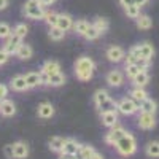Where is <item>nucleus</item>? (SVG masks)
<instances>
[{
	"instance_id": "obj_1",
	"label": "nucleus",
	"mask_w": 159,
	"mask_h": 159,
	"mask_svg": "<svg viewBox=\"0 0 159 159\" xmlns=\"http://www.w3.org/2000/svg\"><path fill=\"white\" fill-rule=\"evenodd\" d=\"M92 70H94V62L89 57H80L75 64L76 78L81 80V81H88L92 78Z\"/></svg>"
},
{
	"instance_id": "obj_2",
	"label": "nucleus",
	"mask_w": 159,
	"mask_h": 159,
	"mask_svg": "<svg viewBox=\"0 0 159 159\" xmlns=\"http://www.w3.org/2000/svg\"><path fill=\"white\" fill-rule=\"evenodd\" d=\"M115 147H116V150L121 153L123 156H130V154L135 153L137 143H135V139L132 137L129 132H126V134L115 143Z\"/></svg>"
},
{
	"instance_id": "obj_3",
	"label": "nucleus",
	"mask_w": 159,
	"mask_h": 159,
	"mask_svg": "<svg viewBox=\"0 0 159 159\" xmlns=\"http://www.w3.org/2000/svg\"><path fill=\"white\" fill-rule=\"evenodd\" d=\"M43 8L45 7L40 5L38 0H27V2L24 3L22 13L27 18H30V19H43V16H45V10Z\"/></svg>"
},
{
	"instance_id": "obj_4",
	"label": "nucleus",
	"mask_w": 159,
	"mask_h": 159,
	"mask_svg": "<svg viewBox=\"0 0 159 159\" xmlns=\"http://www.w3.org/2000/svg\"><path fill=\"white\" fill-rule=\"evenodd\" d=\"M129 52H132V54H134L137 59H139V57H143V59H151L154 49H153V46H151L150 43H142V45H139V46H134Z\"/></svg>"
},
{
	"instance_id": "obj_5",
	"label": "nucleus",
	"mask_w": 159,
	"mask_h": 159,
	"mask_svg": "<svg viewBox=\"0 0 159 159\" xmlns=\"http://www.w3.org/2000/svg\"><path fill=\"white\" fill-rule=\"evenodd\" d=\"M116 108L121 111L123 115H134L139 110V103L134 99H123L116 105Z\"/></svg>"
},
{
	"instance_id": "obj_6",
	"label": "nucleus",
	"mask_w": 159,
	"mask_h": 159,
	"mask_svg": "<svg viewBox=\"0 0 159 159\" xmlns=\"http://www.w3.org/2000/svg\"><path fill=\"white\" fill-rule=\"evenodd\" d=\"M21 37L19 35H16L15 32H13L8 38H7V43H5V46H3V49L8 52V54H16V51H18V48H19V45H21Z\"/></svg>"
},
{
	"instance_id": "obj_7",
	"label": "nucleus",
	"mask_w": 159,
	"mask_h": 159,
	"mask_svg": "<svg viewBox=\"0 0 159 159\" xmlns=\"http://www.w3.org/2000/svg\"><path fill=\"white\" fill-rule=\"evenodd\" d=\"M126 134V130L123 127H119V126H113V129L107 134V137H105V142L110 143V145H115L119 139H121L123 135Z\"/></svg>"
},
{
	"instance_id": "obj_8",
	"label": "nucleus",
	"mask_w": 159,
	"mask_h": 159,
	"mask_svg": "<svg viewBox=\"0 0 159 159\" xmlns=\"http://www.w3.org/2000/svg\"><path fill=\"white\" fill-rule=\"evenodd\" d=\"M156 124V119H154V113H142L139 116V126L142 129H151Z\"/></svg>"
},
{
	"instance_id": "obj_9",
	"label": "nucleus",
	"mask_w": 159,
	"mask_h": 159,
	"mask_svg": "<svg viewBox=\"0 0 159 159\" xmlns=\"http://www.w3.org/2000/svg\"><path fill=\"white\" fill-rule=\"evenodd\" d=\"M13 153H15V157H16V159H24V157H27V154H29V147H27V143H24V142H16V143H13Z\"/></svg>"
},
{
	"instance_id": "obj_10",
	"label": "nucleus",
	"mask_w": 159,
	"mask_h": 159,
	"mask_svg": "<svg viewBox=\"0 0 159 159\" xmlns=\"http://www.w3.org/2000/svg\"><path fill=\"white\" fill-rule=\"evenodd\" d=\"M107 57L111 62H119V61L124 59V51L119 46H111V48L107 49Z\"/></svg>"
},
{
	"instance_id": "obj_11",
	"label": "nucleus",
	"mask_w": 159,
	"mask_h": 159,
	"mask_svg": "<svg viewBox=\"0 0 159 159\" xmlns=\"http://www.w3.org/2000/svg\"><path fill=\"white\" fill-rule=\"evenodd\" d=\"M107 81H108V84H110V86L116 88V86H121V84H123L124 76H123V73H121V72L113 70V72H110V73L107 75Z\"/></svg>"
},
{
	"instance_id": "obj_12",
	"label": "nucleus",
	"mask_w": 159,
	"mask_h": 159,
	"mask_svg": "<svg viewBox=\"0 0 159 159\" xmlns=\"http://www.w3.org/2000/svg\"><path fill=\"white\" fill-rule=\"evenodd\" d=\"M0 113H2L3 116H13L16 113V107L15 103H13L11 100H2L0 102Z\"/></svg>"
},
{
	"instance_id": "obj_13",
	"label": "nucleus",
	"mask_w": 159,
	"mask_h": 159,
	"mask_svg": "<svg viewBox=\"0 0 159 159\" xmlns=\"http://www.w3.org/2000/svg\"><path fill=\"white\" fill-rule=\"evenodd\" d=\"M57 27L59 29H62V30H65L67 32L70 27H73V21H72V18L69 16V15H59L57 16Z\"/></svg>"
},
{
	"instance_id": "obj_14",
	"label": "nucleus",
	"mask_w": 159,
	"mask_h": 159,
	"mask_svg": "<svg viewBox=\"0 0 159 159\" xmlns=\"http://www.w3.org/2000/svg\"><path fill=\"white\" fill-rule=\"evenodd\" d=\"M102 121H103V124L107 126V127L116 126V123H118L116 111H105V113H102Z\"/></svg>"
},
{
	"instance_id": "obj_15",
	"label": "nucleus",
	"mask_w": 159,
	"mask_h": 159,
	"mask_svg": "<svg viewBox=\"0 0 159 159\" xmlns=\"http://www.w3.org/2000/svg\"><path fill=\"white\" fill-rule=\"evenodd\" d=\"M80 145L78 142H75V140H65V143H64V148H62V151L61 153H70V154H76L78 151H80Z\"/></svg>"
},
{
	"instance_id": "obj_16",
	"label": "nucleus",
	"mask_w": 159,
	"mask_h": 159,
	"mask_svg": "<svg viewBox=\"0 0 159 159\" xmlns=\"http://www.w3.org/2000/svg\"><path fill=\"white\" fill-rule=\"evenodd\" d=\"M139 108H140V111H142V113H154V111H156V102L147 97L145 100H142V102H140Z\"/></svg>"
},
{
	"instance_id": "obj_17",
	"label": "nucleus",
	"mask_w": 159,
	"mask_h": 159,
	"mask_svg": "<svg viewBox=\"0 0 159 159\" xmlns=\"http://www.w3.org/2000/svg\"><path fill=\"white\" fill-rule=\"evenodd\" d=\"M42 72H45L46 75L57 73V72H61V65H59L56 61H48V62H45V64H43Z\"/></svg>"
},
{
	"instance_id": "obj_18",
	"label": "nucleus",
	"mask_w": 159,
	"mask_h": 159,
	"mask_svg": "<svg viewBox=\"0 0 159 159\" xmlns=\"http://www.w3.org/2000/svg\"><path fill=\"white\" fill-rule=\"evenodd\" d=\"M148 80H150L148 73L145 72V70H142V72H139L134 78H132V81H134V84H135L137 88H143L145 84L148 83Z\"/></svg>"
},
{
	"instance_id": "obj_19",
	"label": "nucleus",
	"mask_w": 159,
	"mask_h": 159,
	"mask_svg": "<svg viewBox=\"0 0 159 159\" xmlns=\"http://www.w3.org/2000/svg\"><path fill=\"white\" fill-rule=\"evenodd\" d=\"M32 48L29 46V45H19V48H18V51H16V54H18V57L19 59H22V61H25V59H30L32 57Z\"/></svg>"
},
{
	"instance_id": "obj_20",
	"label": "nucleus",
	"mask_w": 159,
	"mask_h": 159,
	"mask_svg": "<svg viewBox=\"0 0 159 159\" xmlns=\"http://www.w3.org/2000/svg\"><path fill=\"white\" fill-rule=\"evenodd\" d=\"M11 88L15 89V91H25V89H29L27 83H25V78L24 76H15L13 78V81H11Z\"/></svg>"
},
{
	"instance_id": "obj_21",
	"label": "nucleus",
	"mask_w": 159,
	"mask_h": 159,
	"mask_svg": "<svg viewBox=\"0 0 159 159\" xmlns=\"http://www.w3.org/2000/svg\"><path fill=\"white\" fill-rule=\"evenodd\" d=\"M24 78H25V83H27L29 88H35V86H38V84H42L40 73H37V72H30V73L25 75Z\"/></svg>"
},
{
	"instance_id": "obj_22",
	"label": "nucleus",
	"mask_w": 159,
	"mask_h": 159,
	"mask_svg": "<svg viewBox=\"0 0 159 159\" xmlns=\"http://www.w3.org/2000/svg\"><path fill=\"white\" fill-rule=\"evenodd\" d=\"M54 115V107H52L51 103H42L38 107V116L42 118H51Z\"/></svg>"
},
{
	"instance_id": "obj_23",
	"label": "nucleus",
	"mask_w": 159,
	"mask_h": 159,
	"mask_svg": "<svg viewBox=\"0 0 159 159\" xmlns=\"http://www.w3.org/2000/svg\"><path fill=\"white\" fill-rule=\"evenodd\" d=\"M151 25H153V22H151V18H150V16L140 15V16L137 18V27H139V29L148 30V29H151Z\"/></svg>"
},
{
	"instance_id": "obj_24",
	"label": "nucleus",
	"mask_w": 159,
	"mask_h": 159,
	"mask_svg": "<svg viewBox=\"0 0 159 159\" xmlns=\"http://www.w3.org/2000/svg\"><path fill=\"white\" fill-rule=\"evenodd\" d=\"M64 83H65V76L61 72L48 75V84H51V86H62Z\"/></svg>"
},
{
	"instance_id": "obj_25",
	"label": "nucleus",
	"mask_w": 159,
	"mask_h": 159,
	"mask_svg": "<svg viewBox=\"0 0 159 159\" xmlns=\"http://www.w3.org/2000/svg\"><path fill=\"white\" fill-rule=\"evenodd\" d=\"M64 143H65V140H64L62 137H51V140H49V148H51L52 151H62Z\"/></svg>"
},
{
	"instance_id": "obj_26",
	"label": "nucleus",
	"mask_w": 159,
	"mask_h": 159,
	"mask_svg": "<svg viewBox=\"0 0 159 159\" xmlns=\"http://www.w3.org/2000/svg\"><path fill=\"white\" fill-rule=\"evenodd\" d=\"M97 107H99V110H100L102 113H105V111H115V110H116V103L108 97L107 100H103L102 103H99Z\"/></svg>"
},
{
	"instance_id": "obj_27",
	"label": "nucleus",
	"mask_w": 159,
	"mask_h": 159,
	"mask_svg": "<svg viewBox=\"0 0 159 159\" xmlns=\"http://www.w3.org/2000/svg\"><path fill=\"white\" fill-rule=\"evenodd\" d=\"M64 35H65V30L59 29L57 25H52V27L49 29V38L54 40V42H59V40H62Z\"/></svg>"
},
{
	"instance_id": "obj_28",
	"label": "nucleus",
	"mask_w": 159,
	"mask_h": 159,
	"mask_svg": "<svg viewBox=\"0 0 159 159\" xmlns=\"http://www.w3.org/2000/svg\"><path fill=\"white\" fill-rule=\"evenodd\" d=\"M92 25H94V27L97 29L99 34H103V32H107V30H108V21L105 19V18H97Z\"/></svg>"
},
{
	"instance_id": "obj_29",
	"label": "nucleus",
	"mask_w": 159,
	"mask_h": 159,
	"mask_svg": "<svg viewBox=\"0 0 159 159\" xmlns=\"http://www.w3.org/2000/svg\"><path fill=\"white\" fill-rule=\"evenodd\" d=\"M89 22L88 21H84V19H80V21H76L75 24H73V29H75V32L76 34H80V35H84V32L88 30V27H89Z\"/></svg>"
},
{
	"instance_id": "obj_30",
	"label": "nucleus",
	"mask_w": 159,
	"mask_h": 159,
	"mask_svg": "<svg viewBox=\"0 0 159 159\" xmlns=\"http://www.w3.org/2000/svg\"><path fill=\"white\" fill-rule=\"evenodd\" d=\"M147 154L150 157H159V142H150L147 145Z\"/></svg>"
},
{
	"instance_id": "obj_31",
	"label": "nucleus",
	"mask_w": 159,
	"mask_h": 159,
	"mask_svg": "<svg viewBox=\"0 0 159 159\" xmlns=\"http://www.w3.org/2000/svg\"><path fill=\"white\" fill-rule=\"evenodd\" d=\"M96 151H94V148L92 147H89V145H81V147H80V151L76 153V154H80L81 157H84V159H88L89 156H92Z\"/></svg>"
},
{
	"instance_id": "obj_32",
	"label": "nucleus",
	"mask_w": 159,
	"mask_h": 159,
	"mask_svg": "<svg viewBox=\"0 0 159 159\" xmlns=\"http://www.w3.org/2000/svg\"><path fill=\"white\" fill-rule=\"evenodd\" d=\"M130 96H132V99H134V100H137V102H142V100H145V99H147V92L143 91V88H135L134 91L130 92Z\"/></svg>"
},
{
	"instance_id": "obj_33",
	"label": "nucleus",
	"mask_w": 159,
	"mask_h": 159,
	"mask_svg": "<svg viewBox=\"0 0 159 159\" xmlns=\"http://www.w3.org/2000/svg\"><path fill=\"white\" fill-rule=\"evenodd\" d=\"M57 13H54V11H48V13H45V16H43V19L46 21V24H49V27H52V25H56L57 24Z\"/></svg>"
},
{
	"instance_id": "obj_34",
	"label": "nucleus",
	"mask_w": 159,
	"mask_h": 159,
	"mask_svg": "<svg viewBox=\"0 0 159 159\" xmlns=\"http://www.w3.org/2000/svg\"><path fill=\"white\" fill-rule=\"evenodd\" d=\"M124 10H126V15L129 18H132V19H137L140 16V7L139 5H130V7H127Z\"/></svg>"
},
{
	"instance_id": "obj_35",
	"label": "nucleus",
	"mask_w": 159,
	"mask_h": 159,
	"mask_svg": "<svg viewBox=\"0 0 159 159\" xmlns=\"http://www.w3.org/2000/svg\"><path fill=\"white\" fill-rule=\"evenodd\" d=\"M99 35H100V34L97 32V29L91 24L89 27H88V30L84 32V35H83V37H84V38H88V40H96V38H99Z\"/></svg>"
},
{
	"instance_id": "obj_36",
	"label": "nucleus",
	"mask_w": 159,
	"mask_h": 159,
	"mask_svg": "<svg viewBox=\"0 0 159 159\" xmlns=\"http://www.w3.org/2000/svg\"><path fill=\"white\" fill-rule=\"evenodd\" d=\"M11 34H13V32H11L10 25L5 24V22H0V38H8Z\"/></svg>"
},
{
	"instance_id": "obj_37",
	"label": "nucleus",
	"mask_w": 159,
	"mask_h": 159,
	"mask_svg": "<svg viewBox=\"0 0 159 159\" xmlns=\"http://www.w3.org/2000/svg\"><path fill=\"white\" fill-rule=\"evenodd\" d=\"M139 72H142L139 67H137V65L135 64H130V65H126V73H127V76L132 80V78H134Z\"/></svg>"
},
{
	"instance_id": "obj_38",
	"label": "nucleus",
	"mask_w": 159,
	"mask_h": 159,
	"mask_svg": "<svg viewBox=\"0 0 159 159\" xmlns=\"http://www.w3.org/2000/svg\"><path fill=\"white\" fill-rule=\"evenodd\" d=\"M110 96H108V92L107 91H97L96 92V96H94V100H96V105L102 103L103 100H107Z\"/></svg>"
},
{
	"instance_id": "obj_39",
	"label": "nucleus",
	"mask_w": 159,
	"mask_h": 159,
	"mask_svg": "<svg viewBox=\"0 0 159 159\" xmlns=\"http://www.w3.org/2000/svg\"><path fill=\"white\" fill-rule=\"evenodd\" d=\"M27 30H29V27H27L25 24H18L13 32H15L16 35H19V37L22 38V37H25V35H27Z\"/></svg>"
},
{
	"instance_id": "obj_40",
	"label": "nucleus",
	"mask_w": 159,
	"mask_h": 159,
	"mask_svg": "<svg viewBox=\"0 0 159 159\" xmlns=\"http://www.w3.org/2000/svg\"><path fill=\"white\" fill-rule=\"evenodd\" d=\"M135 65L140 69V70H147L148 65H150V59H143V57H139L135 61Z\"/></svg>"
},
{
	"instance_id": "obj_41",
	"label": "nucleus",
	"mask_w": 159,
	"mask_h": 159,
	"mask_svg": "<svg viewBox=\"0 0 159 159\" xmlns=\"http://www.w3.org/2000/svg\"><path fill=\"white\" fill-rule=\"evenodd\" d=\"M3 154H5V157H8V159L15 157V153H13V145H7V147L3 148Z\"/></svg>"
},
{
	"instance_id": "obj_42",
	"label": "nucleus",
	"mask_w": 159,
	"mask_h": 159,
	"mask_svg": "<svg viewBox=\"0 0 159 159\" xmlns=\"http://www.w3.org/2000/svg\"><path fill=\"white\" fill-rule=\"evenodd\" d=\"M8 52L5 51V49H0V65H2V64H5L7 61H8Z\"/></svg>"
},
{
	"instance_id": "obj_43",
	"label": "nucleus",
	"mask_w": 159,
	"mask_h": 159,
	"mask_svg": "<svg viewBox=\"0 0 159 159\" xmlns=\"http://www.w3.org/2000/svg\"><path fill=\"white\" fill-rule=\"evenodd\" d=\"M7 92H8L7 86H5V84H0V102H2V100L7 97Z\"/></svg>"
},
{
	"instance_id": "obj_44",
	"label": "nucleus",
	"mask_w": 159,
	"mask_h": 159,
	"mask_svg": "<svg viewBox=\"0 0 159 159\" xmlns=\"http://www.w3.org/2000/svg\"><path fill=\"white\" fill-rule=\"evenodd\" d=\"M119 3H121V7L127 8L130 5H135V0H119Z\"/></svg>"
},
{
	"instance_id": "obj_45",
	"label": "nucleus",
	"mask_w": 159,
	"mask_h": 159,
	"mask_svg": "<svg viewBox=\"0 0 159 159\" xmlns=\"http://www.w3.org/2000/svg\"><path fill=\"white\" fill-rule=\"evenodd\" d=\"M38 2H40V5H42V7H49V5L54 3L56 0H38Z\"/></svg>"
},
{
	"instance_id": "obj_46",
	"label": "nucleus",
	"mask_w": 159,
	"mask_h": 159,
	"mask_svg": "<svg viewBox=\"0 0 159 159\" xmlns=\"http://www.w3.org/2000/svg\"><path fill=\"white\" fill-rule=\"evenodd\" d=\"M40 80H42V84H48V75L45 72H40Z\"/></svg>"
},
{
	"instance_id": "obj_47",
	"label": "nucleus",
	"mask_w": 159,
	"mask_h": 159,
	"mask_svg": "<svg viewBox=\"0 0 159 159\" xmlns=\"http://www.w3.org/2000/svg\"><path fill=\"white\" fill-rule=\"evenodd\" d=\"M61 159H76V154H70V153H62Z\"/></svg>"
},
{
	"instance_id": "obj_48",
	"label": "nucleus",
	"mask_w": 159,
	"mask_h": 159,
	"mask_svg": "<svg viewBox=\"0 0 159 159\" xmlns=\"http://www.w3.org/2000/svg\"><path fill=\"white\" fill-rule=\"evenodd\" d=\"M8 7V0H0V11Z\"/></svg>"
},
{
	"instance_id": "obj_49",
	"label": "nucleus",
	"mask_w": 159,
	"mask_h": 159,
	"mask_svg": "<svg viewBox=\"0 0 159 159\" xmlns=\"http://www.w3.org/2000/svg\"><path fill=\"white\" fill-rule=\"evenodd\" d=\"M147 2H148V0H135V5H139V7L142 8V7H143L145 3H147Z\"/></svg>"
},
{
	"instance_id": "obj_50",
	"label": "nucleus",
	"mask_w": 159,
	"mask_h": 159,
	"mask_svg": "<svg viewBox=\"0 0 159 159\" xmlns=\"http://www.w3.org/2000/svg\"><path fill=\"white\" fill-rule=\"evenodd\" d=\"M88 159H103L100 154H97V153H94V154H92V156H89Z\"/></svg>"
},
{
	"instance_id": "obj_51",
	"label": "nucleus",
	"mask_w": 159,
	"mask_h": 159,
	"mask_svg": "<svg viewBox=\"0 0 159 159\" xmlns=\"http://www.w3.org/2000/svg\"><path fill=\"white\" fill-rule=\"evenodd\" d=\"M76 159H84V157H81V156H80V154H76Z\"/></svg>"
}]
</instances>
